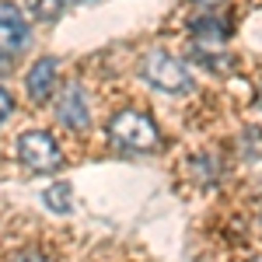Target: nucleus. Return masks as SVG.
<instances>
[{
    "mask_svg": "<svg viewBox=\"0 0 262 262\" xmlns=\"http://www.w3.org/2000/svg\"><path fill=\"white\" fill-rule=\"evenodd\" d=\"M108 137L126 150H150V147H158V126L150 116H143L137 108H122L108 122Z\"/></svg>",
    "mask_w": 262,
    "mask_h": 262,
    "instance_id": "1",
    "label": "nucleus"
},
{
    "mask_svg": "<svg viewBox=\"0 0 262 262\" xmlns=\"http://www.w3.org/2000/svg\"><path fill=\"white\" fill-rule=\"evenodd\" d=\"M32 46V28L18 4H0V56L11 60Z\"/></svg>",
    "mask_w": 262,
    "mask_h": 262,
    "instance_id": "4",
    "label": "nucleus"
},
{
    "mask_svg": "<svg viewBox=\"0 0 262 262\" xmlns=\"http://www.w3.org/2000/svg\"><path fill=\"white\" fill-rule=\"evenodd\" d=\"M11 108H14V98L0 88V126H4V119H7V116H11Z\"/></svg>",
    "mask_w": 262,
    "mask_h": 262,
    "instance_id": "11",
    "label": "nucleus"
},
{
    "mask_svg": "<svg viewBox=\"0 0 262 262\" xmlns=\"http://www.w3.org/2000/svg\"><path fill=\"white\" fill-rule=\"evenodd\" d=\"M42 200H46V206H49V210H56V213H67V210H70V203H74V200H70V185H67V182L49 185Z\"/></svg>",
    "mask_w": 262,
    "mask_h": 262,
    "instance_id": "7",
    "label": "nucleus"
},
{
    "mask_svg": "<svg viewBox=\"0 0 262 262\" xmlns=\"http://www.w3.org/2000/svg\"><path fill=\"white\" fill-rule=\"evenodd\" d=\"M60 81V63L53 56H42V60L32 63V70L25 74V88H28V98L32 101H49L53 88Z\"/></svg>",
    "mask_w": 262,
    "mask_h": 262,
    "instance_id": "6",
    "label": "nucleus"
},
{
    "mask_svg": "<svg viewBox=\"0 0 262 262\" xmlns=\"http://www.w3.org/2000/svg\"><path fill=\"white\" fill-rule=\"evenodd\" d=\"M143 77L150 88H158L164 95H182V91H189V70L182 67L171 53H164V49H150L147 53V60H143Z\"/></svg>",
    "mask_w": 262,
    "mask_h": 262,
    "instance_id": "2",
    "label": "nucleus"
},
{
    "mask_svg": "<svg viewBox=\"0 0 262 262\" xmlns=\"http://www.w3.org/2000/svg\"><path fill=\"white\" fill-rule=\"evenodd\" d=\"M14 262H46L42 255H35V252H28V255H21V259H14Z\"/></svg>",
    "mask_w": 262,
    "mask_h": 262,
    "instance_id": "12",
    "label": "nucleus"
},
{
    "mask_svg": "<svg viewBox=\"0 0 262 262\" xmlns=\"http://www.w3.org/2000/svg\"><path fill=\"white\" fill-rule=\"evenodd\" d=\"M56 119H60L67 129H74V133L88 129V122H91V112H88V95H84L81 84H70V88H67V91L60 95V105H56Z\"/></svg>",
    "mask_w": 262,
    "mask_h": 262,
    "instance_id": "5",
    "label": "nucleus"
},
{
    "mask_svg": "<svg viewBox=\"0 0 262 262\" xmlns=\"http://www.w3.org/2000/svg\"><path fill=\"white\" fill-rule=\"evenodd\" d=\"M70 4H91V0H70Z\"/></svg>",
    "mask_w": 262,
    "mask_h": 262,
    "instance_id": "13",
    "label": "nucleus"
},
{
    "mask_svg": "<svg viewBox=\"0 0 262 262\" xmlns=\"http://www.w3.org/2000/svg\"><path fill=\"white\" fill-rule=\"evenodd\" d=\"M259 105H262V88H259Z\"/></svg>",
    "mask_w": 262,
    "mask_h": 262,
    "instance_id": "15",
    "label": "nucleus"
},
{
    "mask_svg": "<svg viewBox=\"0 0 262 262\" xmlns=\"http://www.w3.org/2000/svg\"><path fill=\"white\" fill-rule=\"evenodd\" d=\"M242 140H245V158L262 154V129H259V126H248V129L242 133Z\"/></svg>",
    "mask_w": 262,
    "mask_h": 262,
    "instance_id": "10",
    "label": "nucleus"
},
{
    "mask_svg": "<svg viewBox=\"0 0 262 262\" xmlns=\"http://www.w3.org/2000/svg\"><path fill=\"white\" fill-rule=\"evenodd\" d=\"M192 32L210 35V39H224V35L231 32V25H221V18H196L192 21Z\"/></svg>",
    "mask_w": 262,
    "mask_h": 262,
    "instance_id": "9",
    "label": "nucleus"
},
{
    "mask_svg": "<svg viewBox=\"0 0 262 262\" xmlns=\"http://www.w3.org/2000/svg\"><path fill=\"white\" fill-rule=\"evenodd\" d=\"M67 4H70V0H35V4H32V14L39 21H56Z\"/></svg>",
    "mask_w": 262,
    "mask_h": 262,
    "instance_id": "8",
    "label": "nucleus"
},
{
    "mask_svg": "<svg viewBox=\"0 0 262 262\" xmlns=\"http://www.w3.org/2000/svg\"><path fill=\"white\" fill-rule=\"evenodd\" d=\"M18 161L32 171H56L63 164V150L46 129H25L18 137Z\"/></svg>",
    "mask_w": 262,
    "mask_h": 262,
    "instance_id": "3",
    "label": "nucleus"
},
{
    "mask_svg": "<svg viewBox=\"0 0 262 262\" xmlns=\"http://www.w3.org/2000/svg\"><path fill=\"white\" fill-rule=\"evenodd\" d=\"M196 4H217V0H196Z\"/></svg>",
    "mask_w": 262,
    "mask_h": 262,
    "instance_id": "14",
    "label": "nucleus"
}]
</instances>
